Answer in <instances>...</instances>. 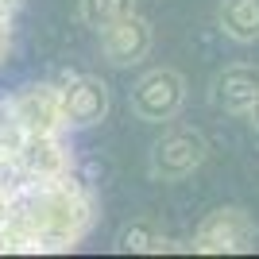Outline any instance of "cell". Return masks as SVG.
<instances>
[{
	"mask_svg": "<svg viewBox=\"0 0 259 259\" xmlns=\"http://www.w3.org/2000/svg\"><path fill=\"white\" fill-rule=\"evenodd\" d=\"M116 248L120 251H166V248H170V240L155 228V221H132V225L120 228Z\"/></svg>",
	"mask_w": 259,
	"mask_h": 259,
	"instance_id": "8",
	"label": "cell"
},
{
	"mask_svg": "<svg viewBox=\"0 0 259 259\" xmlns=\"http://www.w3.org/2000/svg\"><path fill=\"white\" fill-rule=\"evenodd\" d=\"M209 97H213L217 108H225L232 116H248L251 101L259 97V66H248V62L225 66V70L213 77Z\"/></svg>",
	"mask_w": 259,
	"mask_h": 259,
	"instance_id": "6",
	"label": "cell"
},
{
	"mask_svg": "<svg viewBox=\"0 0 259 259\" xmlns=\"http://www.w3.org/2000/svg\"><path fill=\"white\" fill-rule=\"evenodd\" d=\"M136 8V0H81V20L93 27V31H101L105 23L120 20L124 12Z\"/></svg>",
	"mask_w": 259,
	"mask_h": 259,
	"instance_id": "9",
	"label": "cell"
},
{
	"mask_svg": "<svg viewBox=\"0 0 259 259\" xmlns=\"http://www.w3.org/2000/svg\"><path fill=\"white\" fill-rule=\"evenodd\" d=\"M186 101V81L178 70L170 66H159V70H147V74L136 81L132 89V112L147 124H166V120L178 116V108Z\"/></svg>",
	"mask_w": 259,
	"mask_h": 259,
	"instance_id": "3",
	"label": "cell"
},
{
	"mask_svg": "<svg viewBox=\"0 0 259 259\" xmlns=\"http://www.w3.org/2000/svg\"><path fill=\"white\" fill-rule=\"evenodd\" d=\"M209 147H205V136L194 128H174L166 132L151 151V174L162 178V182H182L205 162Z\"/></svg>",
	"mask_w": 259,
	"mask_h": 259,
	"instance_id": "4",
	"label": "cell"
},
{
	"mask_svg": "<svg viewBox=\"0 0 259 259\" xmlns=\"http://www.w3.org/2000/svg\"><path fill=\"white\" fill-rule=\"evenodd\" d=\"M244 120H248L251 128H255V132H259V97H255V101H251V108H248V116H244Z\"/></svg>",
	"mask_w": 259,
	"mask_h": 259,
	"instance_id": "11",
	"label": "cell"
},
{
	"mask_svg": "<svg viewBox=\"0 0 259 259\" xmlns=\"http://www.w3.org/2000/svg\"><path fill=\"white\" fill-rule=\"evenodd\" d=\"M97 35H101V51L108 54L112 66H132L140 58H147V51H151V23L136 8L124 12L120 20L105 23Z\"/></svg>",
	"mask_w": 259,
	"mask_h": 259,
	"instance_id": "5",
	"label": "cell"
},
{
	"mask_svg": "<svg viewBox=\"0 0 259 259\" xmlns=\"http://www.w3.org/2000/svg\"><path fill=\"white\" fill-rule=\"evenodd\" d=\"M217 27L232 43H259V0H221Z\"/></svg>",
	"mask_w": 259,
	"mask_h": 259,
	"instance_id": "7",
	"label": "cell"
},
{
	"mask_svg": "<svg viewBox=\"0 0 259 259\" xmlns=\"http://www.w3.org/2000/svg\"><path fill=\"white\" fill-rule=\"evenodd\" d=\"M259 240V225L244 209H213V213L197 225L190 248L201 255H236V251H251Z\"/></svg>",
	"mask_w": 259,
	"mask_h": 259,
	"instance_id": "2",
	"label": "cell"
},
{
	"mask_svg": "<svg viewBox=\"0 0 259 259\" xmlns=\"http://www.w3.org/2000/svg\"><path fill=\"white\" fill-rule=\"evenodd\" d=\"M23 0H0V66L8 62L12 43H16V20H20Z\"/></svg>",
	"mask_w": 259,
	"mask_h": 259,
	"instance_id": "10",
	"label": "cell"
},
{
	"mask_svg": "<svg viewBox=\"0 0 259 259\" xmlns=\"http://www.w3.org/2000/svg\"><path fill=\"white\" fill-rule=\"evenodd\" d=\"M108 89L93 74L0 89V255L74 251L97 225L77 132L101 124Z\"/></svg>",
	"mask_w": 259,
	"mask_h": 259,
	"instance_id": "1",
	"label": "cell"
}]
</instances>
